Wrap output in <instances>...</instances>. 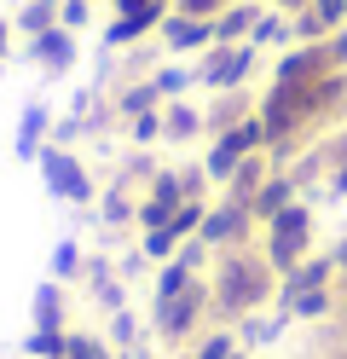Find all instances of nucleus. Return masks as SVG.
<instances>
[{
	"instance_id": "f257e3e1",
	"label": "nucleus",
	"mask_w": 347,
	"mask_h": 359,
	"mask_svg": "<svg viewBox=\"0 0 347 359\" xmlns=\"http://www.w3.org/2000/svg\"><path fill=\"white\" fill-rule=\"evenodd\" d=\"M208 302H215V325H243L249 313L278 307V273L254 243L220 250L215 266H208Z\"/></svg>"
},
{
	"instance_id": "f03ea898",
	"label": "nucleus",
	"mask_w": 347,
	"mask_h": 359,
	"mask_svg": "<svg viewBox=\"0 0 347 359\" xmlns=\"http://www.w3.org/2000/svg\"><path fill=\"white\" fill-rule=\"evenodd\" d=\"M215 325V302H208V278L191 266H156V290H151V330L168 348H191L197 336Z\"/></svg>"
},
{
	"instance_id": "7ed1b4c3",
	"label": "nucleus",
	"mask_w": 347,
	"mask_h": 359,
	"mask_svg": "<svg viewBox=\"0 0 347 359\" xmlns=\"http://www.w3.org/2000/svg\"><path fill=\"white\" fill-rule=\"evenodd\" d=\"M254 250L266 255V266L278 278L295 273L301 261L318 255V203L313 197H295V203H284L278 215L261 220V232H254Z\"/></svg>"
},
{
	"instance_id": "20e7f679",
	"label": "nucleus",
	"mask_w": 347,
	"mask_h": 359,
	"mask_svg": "<svg viewBox=\"0 0 347 359\" xmlns=\"http://www.w3.org/2000/svg\"><path fill=\"white\" fill-rule=\"evenodd\" d=\"M336 296H341V273L330 250H318L313 261H301L295 273L278 278V307L290 319H336Z\"/></svg>"
},
{
	"instance_id": "39448f33",
	"label": "nucleus",
	"mask_w": 347,
	"mask_h": 359,
	"mask_svg": "<svg viewBox=\"0 0 347 359\" xmlns=\"http://www.w3.org/2000/svg\"><path fill=\"white\" fill-rule=\"evenodd\" d=\"M35 168H41V186L53 203H69V209H93L99 203V180H93L87 168V156L76 145H58V140H46L35 151Z\"/></svg>"
},
{
	"instance_id": "423d86ee",
	"label": "nucleus",
	"mask_w": 347,
	"mask_h": 359,
	"mask_svg": "<svg viewBox=\"0 0 347 359\" xmlns=\"http://www.w3.org/2000/svg\"><path fill=\"white\" fill-rule=\"evenodd\" d=\"M254 70H261V53L249 41H215L197 58V87H208V93H238V87L254 81Z\"/></svg>"
},
{
	"instance_id": "0eeeda50",
	"label": "nucleus",
	"mask_w": 347,
	"mask_h": 359,
	"mask_svg": "<svg viewBox=\"0 0 347 359\" xmlns=\"http://www.w3.org/2000/svg\"><path fill=\"white\" fill-rule=\"evenodd\" d=\"M174 12V0H110V24H104V47L128 53L145 47V41L162 29V18Z\"/></svg>"
},
{
	"instance_id": "6e6552de",
	"label": "nucleus",
	"mask_w": 347,
	"mask_h": 359,
	"mask_svg": "<svg viewBox=\"0 0 347 359\" xmlns=\"http://www.w3.org/2000/svg\"><path fill=\"white\" fill-rule=\"evenodd\" d=\"M254 232H261L254 209L238 203V197H220V191H215V203H208L203 226H197V238H203L215 255H220V250H243V243H254Z\"/></svg>"
},
{
	"instance_id": "1a4fd4ad",
	"label": "nucleus",
	"mask_w": 347,
	"mask_h": 359,
	"mask_svg": "<svg viewBox=\"0 0 347 359\" xmlns=\"http://www.w3.org/2000/svg\"><path fill=\"white\" fill-rule=\"evenodd\" d=\"M272 87H301V81H318V76H330L336 64H330V53H324V41H295V47H284V53H272Z\"/></svg>"
},
{
	"instance_id": "9d476101",
	"label": "nucleus",
	"mask_w": 347,
	"mask_h": 359,
	"mask_svg": "<svg viewBox=\"0 0 347 359\" xmlns=\"http://www.w3.org/2000/svg\"><path fill=\"white\" fill-rule=\"evenodd\" d=\"M23 53H29V64H35L41 76H69V70H76V58H81V35L64 29V24H53V29H41L35 41H23Z\"/></svg>"
},
{
	"instance_id": "9b49d317",
	"label": "nucleus",
	"mask_w": 347,
	"mask_h": 359,
	"mask_svg": "<svg viewBox=\"0 0 347 359\" xmlns=\"http://www.w3.org/2000/svg\"><path fill=\"white\" fill-rule=\"evenodd\" d=\"M156 41L168 47V58H203L208 47H215V24H208V18L168 12V18H162V29H156Z\"/></svg>"
},
{
	"instance_id": "f8f14e48",
	"label": "nucleus",
	"mask_w": 347,
	"mask_h": 359,
	"mask_svg": "<svg viewBox=\"0 0 347 359\" xmlns=\"http://www.w3.org/2000/svg\"><path fill=\"white\" fill-rule=\"evenodd\" d=\"M53 128H58V116H53V104L46 99H29L18 110V133H12V151L23 156V163H35V151L53 140Z\"/></svg>"
},
{
	"instance_id": "ddd939ff",
	"label": "nucleus",
	"mask_w": 347,
	"mask_h": 359,
	"mask_svg": "<svg viewBox=\"0 0 347 359\" xmlns=\"http://www.w3.org/2000/svg\"><path fill=\"white\" fill-rule=\"evenodd\" d=\"M162 140H168V145H197V140H208L203 104H191V99H168V104H162Z\"/></svg>"
},
{
	"instance_id": "4468645a",
	"label": "nucleus",
	"mask_w": 347,
	"mask_h": 359,
	"mask_svg": "<svg viewBox=\"0 0 347 359\" xmlns=\"http://www.w3.org/2000/svg\"><path fill=\"white\" fill-rule=\"evenodd\" d=\"M324 151H330V163H324V180H318V203H347V128H324Z\"/></svg>"
},
{
	"instance_id": "2eb2a0df",
	"label": "nucleus",
	"mask_w": 347,
	"mask_h": 359,
	"mask_svg": "<svg viewBox=\"0 0 347 359\" xmlns=\"http://www.w3.org/2000/svg\"><path fill=\"white\" fill-rule=\"evenodd\" d=\"M249 47H254V53H284V47H295V18L278 12V6H266L261 18H254V29H249Z\"/></svg>"
},
{
	"instance_id": "dca6fc26",
	"label": "nucleus",
	"mask_w": 347,
	"mask_h": 359,
	"mask_svg": "<svg viewBox=\"0 0 347 359\" xmlns=\"http://www.w3.org/2000/svg\"><path fill=\"white\" fill-rule=\"evenodd\" d=\"M249 348H243V336H238V325H208L191 348H185V359H243Z\"/></svg>"
},
{
	"instance_id": "f3484780",
	"label": "nucleus",
	"mask_w": 347,
	"mask_h": 359,
	"mask_svg": "<svg viewBox=\"0 0 347 359\" xmlns=\"http://www.w3.org/2000/svg\"><path fill=\"white\" fill-rule=\"evenodd\" d=\"M151 87H156V99L168 104V99H185L197 87V58H168V64H156L151 70Z\"/></svg>"
},
{
	"instance_id": "a211bd4d",
	"label": "nucleus",
	"mask_w": 347,
	"mask_h": 359,
	"mask_svg": "<svg viewBox=\"0 0 347 359\" xmlns=\"http://www.w3.org/2000/svg\"><path fill=\"white\" fill-rule=\"evenodd\" d=\"M254 104H261V99H249V87H238V93H208V104H203V116H208V133H226L231 122H243Z\"/></svg>"
},
{
	"instance_id": "6ab92c4d",
	"label": "nucleus",
	"mask_w": 347,
	"mask_h": 359,
	"mask_svg": "<svg viewBox=\"0 0 347 359\" xmlns=\"http://www.w3.org/2000/svg\"><path fill=\"white\" fill-rule=\"evenodd\" d=\"M35 330H69V296L58 278H46L35 290Z\"/></svg>"
},
{
	"instance_id": "aec40b11",
	"label": "nucleus",
	"mask_w": 347,
	"mask_h": 359,
	"mask_svg": "<svg viewBox=\"0 0 347 359\" xmlns=\"http://www.w3.org/2000/svg\"><path fill=\"white\" fill-rule=\"evenodd\" d=\"M266 12V0H231V6L215 18V41H249L254 18Z\"/></svg>"
},
{
	"instance_id": "412c9836",
	"label": "nucleus",
	"mask_w": 347,
	"mask_h": 359,
	"mask_svg": "<svg viewBox=\"0 0 347 359\" xmlns=\"http://www.w3.org/2000/svg\"><path fill=\"white\" fill-rule=\"evenodd\" d=\"M58 6H64V0H18V12H12L18 41H35L41 29H53L58 24Z\"/></svg>"
},
{
	"instance_id": "4be33fe9",
	"label": "nucleus",
	"mask_w": 347,
	"mask_h": 359,
	"mask_svg": "<svg viewBox=\"0 0 347 359\" xmlns=\"http://www.w3.org/2000/svg\"><path fill=\"white\" fill-rule=\"evenodd\" d=\"M284 325H290V313L284 307H278V313H249V319L238 325V336H243V348H272L278 342V336H284Z\"/></svg>"
},
{
	"instance_id": "5701e85b",
	"label": "nucleus",
	"mask_w": 347,
	"mask_h": 359,
	"mask_svg": "<svg viewBox=\"0 0 347 359\" xmlns=\"http://www.w3.org/2000/svg\"><path fill=\"white\" fill-rule=\"evenodd\" d=\"M179 232L174 226H151V232H139V255H145V261H156V266H168L174 255H179Z\"/></svg>"
},
{
	"instance_id": "b1692460",
	"label": "nucleus",
	"mask_w": 347,
	"mask_h": 359,
	"mask_svg": "<svg viewBox=\"0 0 347 359\" xmlns=\"http://www.w3.org/2000/svg\"><path fill=\"white\" fill-rule=\"evenodd\" d=\"M104 342H110L116 353H122V359H133V353H139V319H133L128 307H116V313H110V325H104Z\"/></svg>"
},
{
	"instance_id": "393cba45",
	"label": "nucleus",
	"mask_w": 347,
	"mask_h": 359,
	"mask_svg": "<svg viewBox=\"0 0 347 359\" xmlns=\"http://www.w3.org/2000/svg\"><path fill=\"white\" fill-rule=\"evenodd\" d=\"M81 266H87L81 243H76V238H58V243H53V278L69 284V278H81Z\"/></svg>"
},
{
	"instance_id": "a878e982",
	"label": "nucleus",
	"mask_w": 347,
	"mask_h": 359,
	"mask_svg": "<svg viewBox=\"0 0 347 359\" xmlns=\"http://www.w3.org/2000/svg\"><path fill=\"white\" fill-rule=\"evenodd\" d=\"M64 359H116V348L104 342L99 330H69V342H64Z\"/></svg>"
},
{
	"instance_id": "bb28decb",
	"label": "nucleus",
	"mask_w": 347,
	"mask_h": 359,
	"mask_svg": "<svg viewBox=\"0 0 347 359\" xmlns=\"http://www.w3.org/2000/svg\"><path fill=\"white\" fill-rule=\"evenodd\" d=\"M64 342H69V330H29V359H64Z\"/></svg>"
},
{
	"instance_id": "cd10ccee",
	"label": "nucleus",
	"mask_w": 347,
	"mask_h": 359,
	"mask_svg": "<svg viewBox=\"0 0 347 359\" xmlns=\"http://www.w3.org/2000/svg\"><path fill=\"white\" fill-rule=\"evenodd\" d=\"M122 133H128L133 145H156V140H162V110H145V116H133Z\"/></svg>"
},
{
	"instance_id": "c85d7f7f",
	"label": "nucleus",
	"mask_w": 347,
	"mask_h": 359,
	"mask_svg": "<svg viewBox=\"0 0 347 359\" xmlns=\"http://www.w3.org/2000/svg\"><path fill=\"white\" fill-rule=\"evenodd\" d=\"M93 6H99V0H64V6H58V24L81 35V29L93 24Z\"/></svg>"
},
{
	"instance_id": "c756f323",
	"label": "nucleus",
	"mask_w": 347,
	"mask_h": 359,
	"mask_svg": "<svg viewBox=\"0 0 347 359\" xmlns=\"http://www.w3.org/2000/svg\"><path fill=\"white\" fill-rule=\"evenodd\" d=\"M226 6H231V0H174V12H179V18H208V24H215Z\"/></svg>"
},
{
	"instance_id": "7c9ffc66",
	"label": "nucleus",
	"mask_w": 347,
	"mask_h": 359,
	"mask_svg": "<svg viewBox=\"0 0 347 359\" xmlns=\"http://www.w3.org/2000/svg\"><path fill=\"white\" fill-rule=\"evenodd\" d=\"M324 53H330V64H336V70H347V24H341L336 35H324Z\"/></svg>"
},
{
	"instance_id": "2f4dec72",
	"label": "nucleus",
	"mask_w": 347,
	"mask_h": 359,
	"mask_svg": "<svg viewBox=\"0 0 347 359\" xmlns=\"http://www.w3.org/2000/svg\"><path fill=\"white\" fill-rule=\"evenodd\" d=\"M12 47H18V29H12V18H0V58H12Z\"/></svg>"
},
{
	"instance_id": "473e14b6",
	"label": "nucleus",
	"mask_w": 347,
	"mask_h": 359,
	"mask_svg": "<svg viewBox=\"0 0 347 359\" xmlns=\"http://www.w3.org/2000/svg\"><path fill=\"white\" fill-rule=\"evenodd\" d=\"M266 6H278V12H290V18H295L301 6H307V0H266Z\"/></svg>"
},
{
	"instance_id": "72a5a7b5",
	"label": "nucleus",
	"mask_w": 347,
	"mask_h": 359,
	"mask_svg": "<svg viewBox=\"0 0 347 359\" xmlns=\"http://www.w3.org/2000/svg\"><path fill=\"white\" fill-rule=\"evenodd\" d=\"M0 76H6V58H0Z\"/></svg>"
}]
</instances>
